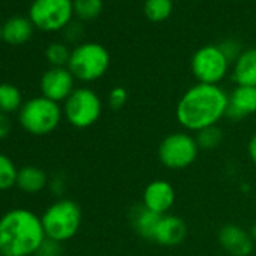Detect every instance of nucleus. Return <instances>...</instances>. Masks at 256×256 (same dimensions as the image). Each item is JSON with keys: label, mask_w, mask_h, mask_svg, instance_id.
<instances>
[{"label": "nucleus", "mask_w": 256, "mask_h": 256, "mask_svg": "<svg viewBox=\"0 0 256 256\" xmlns=\"http://www.w3.org/2000/svg\"><path fill=\"white\" fill-rule=\"evenodd\" d=\"M229 94L218 84L196 83L180 98L175 116L186 132L198 133L226 118Z\"/></svg>", "instance_id": "nucleus-1"}, {"label": "nucleus", "mask_w": 256, "mask_h": 256, "mask_svg": "<svg viewBox=\"0 0 256 256\" xmlns=\"http://www.w3.org/2000/svg\"><path fill=\"white\" fill-rule=\"evenodd\" d=\"M46 238L41 217L29 210L16 208L0 217L2 256H32Z\"/></svg>", "instance_id": "nucleus-2"}, {"label": "nucleus", "mask_w": 256, "mask_h": 256, "mask_svg": "<svg viewBox=\"0 0 256 256\" xmlns=\"http://www.w3.org/2000/svg\"><path fill=\"white\" fill-rule=\"evenodd\" d=\"M41 222L47 238L64 242L78 232L82 224V208L71 199H59L44 211Z\"/></svg>", "instance_id": "nucleus-3"}, {"label": "nucleus", "mask_w": 256, "mask_h": 256, "mask_svg": "<svg viewBox=\"0 0 256 256\" xmlns=\"http://www.w3.org/2000/svg\"><path fill=\"white\" fill-rule=\"evenodd\" d=\"M62 108L46 96H35L23 104L20 108V124L24 130L34 136H47L53 133L62 120Z\"/></svg>", "instance_id": "nucleus-4"}, {"label": "nucleus", "mask_w": 256, "mask_h": 256, "mask_svg": "<svg viewBox=\"0 0 256 256\" xmlns=\"http://www.w3.org/2000/svg\"><path fill=\"white\" fill-rule=\"evenodd\" d=\"M110 66L108 52L98 42H83L71 52L68 70L80 82H95L101 78Z\"/></svg>", "instance_id": "nucleus-5"}, {"label": "nucleus", "mask_w": 256, "mask_h": 256, "mask_svg": "<svg viewBox=\"0 0 256 256\" xmlns=\"http://www.w3.org/2000/svg\"><path fill=\"white\" fill-rule=\"evenodd\" d=\"M196 138L188 132H175L168 134L158 145V160L170 170H182L190 168L199 154Z\"/></svg>", "instance_id": "nucleus-6"}, {"label": "nucleus", "mask_w": 256, "mask_h": 256, "mask_svg": "<svg viewBox=\"0 0 256 256\" xmlns=\"http://www.w3.org/2000/svg\"><path fill=\"white\" fill-rule=\"evenodd\" d=\"M102 113V102L100 95L89 88H77L66 98L64 114L66 120L76 128H89L98 122Z\"/></svg>", "instance_id": "nucleus-7"}, {"label": "nucleus", "mask_w": 256, "mask_h": 256, "mask_svg": "<svg viewBox=\"0 0 256 256\" xmlns=\"http://www.w3.org/2000/svg\"><path fill=\"white\" fill-rule=\"evenodd\" d=\"M72 16V0H34L29 10L32 24L44 32L65 29L71 23Z\"/></svg>", "instance_id": "nucleus-8"}, {"label": "nucleus", "mask_w": 256, "mask_h": 256, "mask_svg": "<svg viewBox=\"0 0 256 256\" xmlns=\"http://www.w3.org/2000/svg\"><path fill=\"white\" fill-rule=\"evenodd\" d=\"M230 62L218 46L200 47L192 58V72L198 83L218 84L228 74Z\"/></svg>", "instance_id": "nucleus-9"}, {"label": "nucleus", "mask_w": 256, "mask_h": 256, "mask_svg": "<svg viewBox=\"0 0 256 256\" xmlns=\"http://www.w3.org/2000/svg\"><path fill=\"white\" fill-rule=\"evenodd\" d=\"M74 76L68 68H50L41 77V92L42 96L60 102L74 92Z\"/></svg>", "instance_id": "nucleus-10"}, {"label": "nucleus", "mask_w": 256, "mask_h": 256, "mask_svg": "<svg viewBox=\"0 0 256 256\" xmlns=\"http://www.w3.org/2000/svg\"><path fill=\"white\" fill-rule=\"evenodd\" d=\"M176 200V193L174 186L166 180H154L151 181L142 194V204L151 210L152 212H157L160 216L169 214Z\"/></svg>", "instance_id": "nucleus-11"}, {"label": "nucleus", "mask_w": 256, "mask_h": 256, "mask_svg": "<svg viewBox=\"0 0 256 256\" xmlns=\"http://www.w3.org/2000/svg\"><path fill=\"white\" fill-rule=\"evenodd\" d=\"M218 244L230 256H250L254 248V240L244 228L228 223L218 230Z\"/></svg>", "instance_id": "nucleus-12"}, {"label": "nucleus", "mask_w": 256, "mask_h": 256, "mask_svg": "<svg viewBox=\"0 0 256 256\" xmlns=\"http://www.w3.org/2000/svg\"><path fill=\"white\" fill-rule=\"evenodd\" d=\"M186 236H187L186 222L180 216L169 212L160 217L152 241L163 247H175L182 244Z\"/></svg>", "instance_id": "nucleus-13"}, {"label": "nucleus", "mask_w": 256, "mask_h": 256, "mask_svg": "<svg viewBox=\"0 0 256 256\" xmlns=\"http://www.w3.org/2000/svg\"><path fill=\"white\" fill-rule=\"evenodd\" d=\"M254 113H256V88L236 86L229 95L226 118L232 120H241Z\"/></svg>", "instance_id": "nucleus-14"}, {"label": "nucleus", "mask_w": 256, "mask_h": 256, "mask_svg": "<svg viewBox=\"0 0 256 256\" xmlns=\"http://www.w3.org/2000/svg\"><path fill=\"white\" fill-rule=\"evenodd\" d=\"M34 29L29 17L14 16L2 24V40L11 46H22L32 38Z\"/></svg>", "instance_id": "nucleus-15"}, {"label": "nucleus", "mask_w": 256, "mask_h": 256, "mask_svg": "<svg viewBox=\"0 0 256 256\" xmlns=\"http://www.w3.org/2000/svg\"><path fill=\"white\" fill-rule=\"evenodd\" d=\"M160 217H162L160 214L152 212L144 204L136 205L130 211V222H132V226H133L134 232L139 236H142L144 240H148V241L154 240V234H156Z\"/></svg>", "instance_id": "nucleus-16"}, {"label": "nucleus", "mask_w": 256, "mask_h": 256, "mask_svg": "<svg viewBox=\"0 0 256 256\" xmlns=\"http://www.w3.org/2000/svg\"><path fill=\"white\" fill-rule=\"evenodd\" d=\"M232 78L236 86L256 88V48H247L240 54L234 62Z\"/></svg>", "instance_id": "nucleus-17"}, {"label": "nucleus", "mask_w": 256, "mask_h": 256, "mask_svg": "<svg viewBox=\"0 0 256 256\" xmlns=\"http://www.w3.org/2000/svg\"><path fill=\"white\" fill-rule=\"evenodd\" d=\"M47 184H48V176L38 166H24L18 170L16 186L24 193L29 194L40 193L47 187Z\"/></svg>", "instance_id": "nucleus-18"}, {"label": "nucleus", "mask_w": 256, "mask_h": 256, "mask_svg": "<svg viewBox=\"0 0 256 256\" xmlns=\"http://www.w3.org/2000/svg\"><path fill=\"white\" fill-rule=\"evenodd\" d=\"M23 107V95L20 89L11 83H0V112L8 114Z\"/></svg>", "instance_id": "nucleus-19"}, {"label": "nucleus", "mask_w": 256, "mask_h": 256, "mask_svg": "<svg viewBox=\"0 0 256 256\" xmlns=\"http://www.w3.org/2000/svg\"><path fill=\"white\" fill-rule=\"evenodd\" d=\"M172 0H145L144 11L148 20L152 23H162L172 14Z\"/></svg>", "instance_id": "nucleus-20"}, {"label": "nucleus", "mask_w": 256, "mask_h": 256, "mask_svg": "<svg viewBox=\"0 0 256 256\" xmlns=\"http://www.w3.org/2000/svg\"><path fill=\"white\" fill-rule=\"evenodd\" d=\"M194 138H196L199 150L214 151L223 142V132L218 128V125H214V126H208V128H204V130L198 132L194 134Z\"/></svg>", "instance_id": "nucleus-21"}, {"label": "nucleus", "mask_w": 256, "mask_h": 256, "mask_svg": "<svg viewBox=\"0 0 256 256\" xmlns=\"http://www.w3.org/2000/svg\"><path fill=\"white\" fill-rule=\"evenodd\" d=\"M74 16L78 20L90 22L102 11V0H72Z\"/></svg>", "instance_id": "nucleus-22"}, {"label": "nucleus", "mask_w": 256, "mask_h": 256, "mask_svg": "<svg viewBox=\"0 0 256 256\" xmlns=\"http://www.w3.org/2000/svg\"><path fill=\"white\" fill-rule=\"evenodd\" d=\"M18 169L16 168L14 162L0 152V190H8L17 184Z\"/></svg>", "instance_id": "nucleus-23"}, {"label": "nucleus", "mask_w": 256, "mask_h": 256, "mask_svg": "<svg viewBox=\"0 0 256 256\" xmlns=\"http://www.w3.org/2000/svg\"><path fill=\"white\" fill-rule=\"evenodd\" d=\"M46 58L47 60L54 66V68H64L65 65L68 66L71 52L70 48L62 44V42H53L47 47L46 50Z\"/></svg>", "instance_id": "nucleus-24"}, {"label": "nucleus", "mask_w": 256, "mask_h": 256, "mask_svg": "<svg viewBox=\"0 0 256 256\" xmlns=\"http://www.w3.org/2000/svg\"><path fill=\"white\" fill-rule=\"evenodd\" d=\"M62 242L54 241L52 238H46L34 256H62Z\"/></svg>", "instance_id": "nucleus-25"}, {"label": "nucleus", "mask_w": 256, "mask_h": 256, "mask_svg": "<svg viewBox=\"0 0 256 256\" xmlns=\"http://www.w3.org/2000/svg\"><path fill=\"white\" fill-rule=\"evenodd\" d=\"M218 47H220V50L223 52V54L226 56V59L230 64H234L240 58V54L244 52L241 48V44L236 40H232V38L230 40H224L222 44H218Z\"/></svg>", "instance_id": "nucleus-26"}, {"label": "nucleus", "mask_w": 256, "mask_h": 256, "mask_svg": "<svg viewBox=\"0 0 256 256\" xmlns=\"http://www.w3.org/2000/svg\"><path fill=\"white\" fill-rule=\"evenodd\" d=\"M126 100H128V94L122 86L113 88L108 94V106L113 110H120L126 104Z\"/></svg>", "instance_id": "nucleus-27"}, {"label": "nucleus", "mask_w": 256, "mask_h": 256, "mask_svg": "<svg viewBox=\"0 0 256 256\" xmlns=\"http://www.w3.org/2000/svg\"><path fill=\"white\" fill-rule=\"evenodd\" d=\"M11 132V120L8 118V114L0 112V140L5 139Z\"/></svg>", "instance_id": "nucleus-28"}, {"label": "nucleus", "mask_w": 256, "mask_h": 256, "mask_svg": "<svg viewBox=\"0 0 256 256\" xmlns=\"http://www.w3.org/2000/svg\"><path fill=\"white\" fill-rule=\"evenodd\" d=\"M65 35L70 41H77L80 36H82V32L83 29L80 28V24H74V23H70L66 28H65Z\"/></svg>", "instance_id": "nucleus-29"}, {"label": "nucleus", "mask_w": 256, "mask_h": 256, "mask_svg": "<svg viewBox=\"0 0 256 256\" xmlns=\"http://www.w3.org/2000/svg\"><path fill=\"white\" fill-rule=\"evenodd\" d=\"M247 154H248V158L252 160V163L256 166V133H254V134L250 138V140H248Z\"/></svg>", "instance_id": "nucleus-30"}, {"label": "nucleus", "mask_w": 256, "mask_h": 256, "mask_svg": "<svg viewBox=\"0 0 256 256\" xmlns=\"http://www.w3.org/2000/svg\"><path fill=\"white\" fill-rule=\"evenodd\" d=\"M250 234H252V236H253V240L256 241V223L252 226V229H250Z\"/></svg>", "instance_id": "nucleus-31"}, {"label": "nucleus", "mask_w": 256, "mask_h": 256, "mask_svg": "<svg viewBox=\"0 0 256 256\" xmlns=\"http://www.w3.org/2000/svg\"><path fill=\"white\" fill-rule=\"evenodd\" d=\"M0 41H2V24H0Z\"/></svg>", "instance_id": "nucleus-32"}, {"label": "nucleus", "mask_w": 256, "mask_h": 256, "mask_svg": "<svg viewBox=\"0 0 256 256\" xmlns=\"http://www.w3.org/2000/svg\"><path fill=\"white\" fill-rule=\"evenodd\" d=\"M0 256H2V254H0Z\"/></svg>", "instance_id": "nucleus-33"}]
</instances>
